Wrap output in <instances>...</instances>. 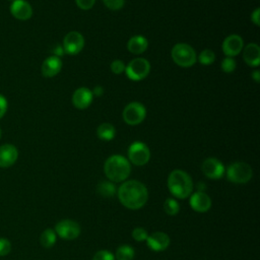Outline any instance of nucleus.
<instances>
[{
    "mask_svg": "<svg viewBox=\"0 0 260 260\" xmlns=\"http://www.w3.org/2000/svg\"><path fill=\"white\" fill-rule=\"evenodd\" d=\"M56 238H57V235L55 231L52 229H47L41 234L40 243L44 248H51L55 245Z\"/></svg>",
    "mask_w": 260,
    "mask_h": 260,
    "instance_id": "5701e85b",
    "label": "nucleus"
},
{
    "mask_svg": "<svg viewBox=\"0 0 260 260\" xmlns=\"http://www.w3.org/2000/svg\"><path fill=\"white\" fill-rule=\"evenodd\" d=\"M135 255L134 249L129 245H122L116 250L115 259L117 260H133Z\"/></svg>",
    "mask_w": 260,
    "mask_h": 260,
    "instance_id": "b1692460",
    "label": "nucleus"
},
{
    "mask_svg": "<svg viewBox=\"0 0 260 260\" xmlns=\"http://www.w3.org/2000/svg\"><path fill=\"white\" fill-rule=\"evenodd\" d=\"M150 158V151L146 144L141 141L133 142L128 148V160L135 166H144Z\"/></svg>",
    "mask_w": 260,
    "mask_h": 260,
    "instance_id": "6e6552de",
    "label": "nucleus"
},
{
    "mask_svg": "<svg viewBox=\"0 0 260 260\" xmlns=\"http://www.w3.org/2000/svg\"><path fill=\"white\" fill-rule=\"evenodd\" d=\"M53 53H54V56H57V57L60 58L63 55V53H64V49H63V47L61 45H57L53 49Z\"/></svg>",
    "mask_w": 260,
    "mask_h": 260,
    "instance_id": "c9c22d12",
    "label": "nucleus"
},
{
    "mask_svg": "<svg viewBox=\"0 0 260 260\" xmlns=\"http://www.w3.org/2000/svg\"><path fill=\"white\" fill-rule=\"evenodd\" d=\"M243 59L251 67L260 64V48L256 43H250L243 48Z\"/></svg>",
    "mask_w": 260,
    "mask_h": 260,
    "instance_id": "6ab92c4d",
    "label": "nucleus"
},
{
    "mask_svg": "<svg viewBox=\"0 0 260 260\" xmlns=\"http://www.w3.org/2000/svg\"><path fill=\"white\" fill-rule=\"evenodd\" d=\"M84 46L83 36L78 31H69L63 40L64 53L68 55H77Z\"/></svg>",
    "mask_w": 260,
    "mask_h": 260,
    "instance_id": "9d476101",
    "label": "nucleus"
},
{
    "mask_svg": "<svg viewBox=\"0 0 260 260\" xmlns=\"http://www.w3.org/2000/svg\"><path fill=\"white\" fill-rule=\"evenodd\" d=\"M8 109V103L6 98L0 93V119L3 118V116L6 114Z\"/></svg>",
    "mask_w": 260,
    "mask_h": 260,
    "instance_id": "72a5a7b5",
    "label": "nucleus"
},
{
    "mask_svg": "<svg viewBox=\"0 0 260 260\" xmlns=\"http://www.w3.org/2000/svg\"><path fill=\"white\" fill-rule=\"evenodd\" d=\"M244 48L243 39L236 34L228 36L222 42V52L226 57H235L239 55Z\"/></svg>",
    "mask_w": 260,
    "mask_h": 260,
    "instance_id": "f8f14e48",
    "label": "nucleus"
},
{
    "mask_svg": "<svg viewBox=\"0 0 260 260\" xmlns=\"http://www.w3.org/2000/svg\"><path fill=\"white\" fill-rule=\"evenodd\" d=\"M119 201L126 208L136 210L145 205L148 199L146 186L136 180L125 181L117 189Z\"/></svg>",
    "mask_w": 260,
    "mask_h": 260,
    "instance_id": "f257e3e1",
    "label": "nucleus"
},
{
    "mask_svg": "<svg viewBox=\"0 0 260 260\" xmlns=\"http://www.w3.org/2000/svg\"><path fill=\"white\" fill-rule=\"evenodd\" d=\"M104 173L114 183L123 182L131 173L130 161L120 154L111 155L104 164Z\"/></svg>",
    "mask_w": 260,
    "mask_h": 260,
    "instance_id": "f03ea898",
    "label": "nucleus"
},
{
    "mask_svg": "<svg viewBox=\"0 0 260 260\" xmlns=\"http://www.w3.org/2000/svg\"><path fill=\"white\" fill-rule=\"evenodd\" d=\"M252 78H253L257 83L260 81V72H259V70H254V71L252 72Z\"/></svg>",
    "mask_w": 260,
    "mask_h": 260,
    "instance_id": "4c0bfd02",
    "label": "nucleus"
},
{
    "mask_svg": "<svg viewBox=\"0 0 260 260\" xmlns=\"http://www.w3.org/2000/svg\"><path fill=\"white\" fill-rule=\"evenodd\" d=\"M125 64L123 63V61L121 60H114L112 61L111 65H110V68H111V71L115 74H121L122 72L125 71Z\"/></svg>",
    "mask_w": 260,
    "mask_h": 260,
    "instance_id": "c756f323",
    "label": "nucleus"
},
{
    "mask_svg": "<svg viewBox=\"0 0 260 260\" xmlns=\"http://www.w3.org/2000/svg\"><path fill=\"white\" fill-rule=\"evenodd\" d=\"M1 134H2V131H1V128H0V138H1Z\"/></svg>",
    "mask_w": 260,
    "mask_h": 260,
    "instance_id": "58836bf2",
    "label": "nucleus"
},
{
    "mask_svg": "<svg viewBox=\"0 0 260 260\" xmlns=\"http://www.w3.org/2000/svg\"><path fill=\"white\" fill-rule=\"evenodd\" d=\"M148 237V233L145 229L141 226H137L132 231V238L137 242H143L146 241Z\"/></svg>",
    "mask_w": 260,
    "mask_h": 260,
    "instance_id": "bb28decb",
    "label": "nucleus"
},
{
    "mask_svg": "<svg viewBox=\"0 0 260 260\" xmlns=\"http://www.w3.org/2000/svg\"><path fill=\"white\" fill-rule=\"evenodd\" d=\"M225 174L229 181L236 184H245L251 180L253 171L247 162L235 161L228 167Z\"/></svg>",
    "mask_w": 260,
    "mask_h": 260,
    "instance_id": "39448f33",
    "label": "nucleus"
},
{
    "mask_svg": "<svg viewBox=\"0 0 260 260\" xmlns=\"http://www.w3.org/2000/svg\"><path fill=\"white\" fill-rule=\"evenodd\" d=\"M147 47H148V41L145 37H143L141 35H136V36L131 37L127 43L128 51L135 55L144 53L146 51Z\"/></svg>",
    "mask_w": 260,
    "mask_h": 260,
    "instance_id": "aec40b11",
    "label": "nucleus"
},
{
    "mask_svg": "<svg viewBox=\"0 0 260 260\" xmlns=\"http://www.w3.org/2000/svg\"><path fill=\"white\" fill-rule=\"evenodd\" d=\"M75 2L80 9L88 10L94 5L95 0H75Z\"/></svg>",
    "mask_w": 260,
    "mask_h": 260,
    "instance_id": "473e14b6",
    "label": "nucleus"
},
{
    "mask_svg": "<svg viewBox=\"0 0 260 260\" xmlns=\"http://www.w3.org/2000/svg\"><path fill=\"white\" fill-rule=\"evenodd\" d=\"M164 210L169 215H176L180 211V205L176 199L168 198L164 203Z\"/></svg>",
    "mask_w": 260,
    "mask_h": 260,
    "instance_id": "393cba45",
    "label": "nucleus"
},
{
    "mask_svg": "<svg viewBox=\"0 0 260 260\" xmlns=\"http://www.w3.org/2000/svg\"><path fill=\"white\" fill-rule=\"evenodd\" d=\"M91 92H92V94L95 95V96H101V95L104 93V88H103V86L98 85V86H95V87L91 90Z\"/></svg>",
    "mask_w": 260,
    "mask_h": 260,
    "instance_id": "e433bc0d",
    "label": "nucleus"
},
{
    "mask_svg": "<svg viewBox=\"0 0 260 260\" xmlns=\"http://www.w3.org/2000/svg\"><path fill=\"white\" fill-rule=\"evenodd\" d=\"M201 170H202V173L207 178L212 179V180L220 179L225 173V169H224L223 164L215 157L206 158L202 162Z\"/></svg>",
    "mask_w": 260,
    "mask_h": 260,
    "instance_id": "9b49d317",
    "label": "nucleus"
},
{
    "mask_svg": "<svg viewBox=\"0 0 260 260\" xmlns=\"http://www.w3.org/2000/svg\"><path fill=\"white\" fill-rule=\"evenodd\" d=\"M8 1H11V2H13V1H14V0H8Z\"/></svg>",
    "mask_w": 260,
    "mask_h": 260,
    "instance_id": "ea45409f",
    "label": "nucleus"
},
{
    "mask_svg": "<svg viewBox=\"0 0 260 260\" xmlns=\"http://www.w3.org/2000/svg\"><path fill=\"white\" fill-rule=\"evenodd\" d=\"M104 4L111 10H118L123 7L125 0H103Z\"/></svg>",
    "mask_w": 260,
    "mask_h": 260,
    "instance_id": "2f4dec72",
    "label": "nucleus"
},
{
    "mask_svg": "<svg viewBox=\"0 0 260 260\" xmlns=\"http://www.w3.org/2000/svg\"><path fill=\"white\" fill-rule=\"evenodd\" d=\"M18 158L17 148L10 143L0 146V168H9L15 164Z\"/></svg>",
    "mask_w": 260,
    "mask_h": 260,
    "instance_id": "f3484780",
    "label": "nucleus"
},
{
    "mask_svg": "<svg viewBox=\"0 0 260 260\" xmlns=\"http://www.w3.org/2000/svg\"><path fill=\"white\" fill-rule=\"evenodd\" d=\"M215 60V54L213 51L209 49H205L201 51V53L198 56V61L202 65H210L214 62Z\"/></svg>",
    "mask_w": 260,
    "mask_h": 260,
    "instance_id": "a878e982",
    "label": "nucleus"
},
{
    "mask_svg": "<svg viewBox=\"0 0 260 260\" xmlns=\"http://www.w3.org/2000/svg\"><path fill=\"white\" fill-rule=\"evenodd\" d=\"M168 188L175 197L185 199L192 194V178L183 170H174L168 177Z\"/></svg>",
    "mask_w": 260,
    "mask_h": 260,
    "instance_id": "7ed1b4c3",
    "label": "nucleus"
},
{
    "mask_svg": "<svg viewBox=\"0 0 260 260\" xmlns=\"http://www.w3.org/2000/svg\"><path fill=\"white\" fill-rule=\"evenodd\" d=\"M92 260H115V256L108 250H100L94 254Z\"/></svg>",
    "mask_w": 260,
    "mask_h": 260,
    "instance_id": "c85d7f7f",
    "label": "nucleus"
},
{
    "mask_svg": "<svg viewBox=\"0 0 260 260\" xmlns=\"http://www.w3.org/2000/svg\"><path fill=\"white\" fill-rule=\"evenodd\" d=\"M259 14H260V9H259V8H256V9L252 12V14H251V20H252V22H253L254 24H256L257 26L260 25V16H259Z\"/></svg>",
    "mask_w": 260,
    "mask_h": 260,
    "instance_id": "f704fd0d",
    "label": "nucleus"
},
{
    "mask_svg": "<svg viewBox=\"0 0 260 260\" xmlns=\"http://www.w3.org/2000/svg\"><path fill=\"white\" fill-rule=\"evenodd\" d=\"M11 251V243L5 239L0 238V256H6Z\"/></svg>",
    "mask_w": 260,
    "mask_h": 260,
    "instance_id": "7c9ffc66",
    "label": "nucleus"
},
{
    "mask_svg": "<svg viewBox=\"0 0 260 260\" xmlns=\"http://www.w3.org/2000/svg\"><path fill=\"white\" fill-rule=\"evenodd\" d=\"M93 99L91 90L87 87H79L72 94V104L78 110H84L89 107Z\"/></svg>",
    "mask_w": 260,
    "mask_h": 260,
    "instance_id": "2eb2a0df",
    "label": "nucleus"
},
{
    "mask_svg": "<svg viewBox=\"0 0 260 260\" xmlns=\"http://www.w3.org/2000/svg\"><path fill=\"white\" fill-rule=\"evenodd\" d=\"M150 71V64L145 58H135L125 67L126 75L129 79L139 81L144 79Z\"/></svg>",
    "mask_w": 260,
    "mask_h": 260,
    "instance_id": "423d86ee",
    "label": "nucleus"
},
{
    "mask_svg": "<svg viewBox=\"0 0 260 260\" xmlns=\"http://www.w3.org/2000/svg\"><path fill=\"white\" fill-rule=\"evenodd\" d=\"M9 10L11 15L18 20H27L32 15V7L26 0H14Z\"/></svg>",
    "mask_w": 260,
    "mask_h": 260,
    "instance_id": "ddd939ff",
    "label": "nucleus"
},
{
    "mask_svg": "<svg viewBox=\"0 0 260 260\" xmlns=\"http://www.w3.org/2000/svg\"><path fill=\"white\" fill-rule=\"evenodd\" d=\"M62 69V61L57 56H49L46 58L42 64V74L47 78L56 76Z\"/></svg>",
    "mask_w": 260,
    "mask_h": 260,
    "instance_id": "a211bd4d",
    "label": "nucleus"
},
{
    "mask_svg": "<svg viewBox=\"0 0 260 260\" xmlns=\"http://www.w3.org/2000/svg\"><path fill=\"white\" fill-rule=\"evenodd\" d=\"M98 193L105 198H111L117 193V188L112 181H102L96 186Z\"/></svg>",
    "mask_w": 260,
    "mask_h": 260,
    "instance_id": "4be33fe9",
    "label": "nucleus"
},
{
    "mask_svg": "<svg viewBox=\"0 0 260 260\" xmlns=\"http://www.w3.org/2000/svg\"><path fill=\"white\" fill-rule=\"evenodd\" d=\"M171 243L170 237L164 232L152 233L146 239V244L148 248L154 252H160L166 250Z\"/></svg>",
    "mask_w": 260,
    "mask_h": 260,
    "instance_id": "4468645a",
    "label": "nucleus"
},
{
    "mask_svg": "<svg viewBox=\"0 0 260 260\" xmlns=\"http://www.w3.org/2000/svg\"><path fill=\"white\" fill-rule=\"evenodd\" d=\"M236 61L232 57H225L221 61V69L225 73H231L236 69Z\"/></svg>",
    "mask_w": 260,
    "mask_h": 260,
    "instance_id": "cd10ccee",
    "label": "nucleus"
},
{
    "mask_svg": "<svg viewBox=\"0 0 260 260\" xmlns=\"http://www.w3.org/2000/svg\"><path fill=\"white\" fill-rule=\"evenodd\" d=\"M96 135L101 140H112L116 135V129L111 123H102L96 129Z\"/></svg>",
    "mask_w": 260,
    "mask_h": 260,
    "instance_id": "412c9836",
    "label": "nucleus"
},
{
    "mask_svg": "<svg viewBox=\"0 0 260 260\" xmlns=\"http://www.w3.org/2000/svg\"><path fill=\"white\" fill-rule=\"evenodd\" d=\"M55 233L61 239L74 240L80 234V225L71 219H62L55 225Z\"/></svg>",
    "mask_w": 260,
    "mask_h": 260,
    "instance_id": "1a4fd4ad",
    "label": "nucleus"
},
{
    "mask_svg": "<svg viewBox=\"0 0 260 260\" xmlns=\"http://www.w3.org/2000/svg\"><path fill=\"white\" fill-rule=\"evenodd\" d=\"M173 61L181 67H191L197 60L195 50L188 44L178 43L171 51Z\"/></svg>",
    "mask_w": 260,
    "mask_h": 260,
    "instance_id": "20e7f679",
    "label": "nucleus"
},
{
    "mask_svg": "<svg viewBox=\"0 0 260 260\" xmlns=\"http://www.w3.org/2000/svg\"><path fill=\"white\" fill-rule=\"evenodd\" d=\"M146 115L145 107L138 102L129 103L123 110V120L128 125L134 126L140 124Z\"/></svg>",
    "mask_w": 260,
    "mask_h": 260,
    "instance_id": "0eeeda50",
    "label": "nucleus"
},
{
    "mask_svg": "<svg viewBox=\"0 0 260 260\" xmlns=\"http://www.w3.org/2000/svg\"><path fill=\"white\" fill-rule=\"evenodd\" d=\"M190 205L193 210L203 213L211 207V199L205 192L197 191L190 195Z\"/></svg>",
    "mask_w": 260,
    "mask_h": 260,
    "instance_id": "dca6fc26",
    "label": "nucleus"
}]
</instances>
